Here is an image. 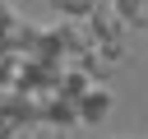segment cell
Segmentation results:
<instances>
[{"label": "cell", "mask_w": 148, "mask_h": 139, "mask_svg": "<svg viewBox=\"0 0 148 139\" xmlns=\"http://www.w3.org/2000/svg\"><path fill=\"white\" fill-rule=\"evenodd\" d=\"M83 23H88V32L97 42H120V28H125V19L116 14V5H92V14Z\"/></svg>", "instance_id": "obj_1"}, {"label": "cell", "mask_w": 148, "mask_h": 139, "mask_svg": "<svg viewBox=\"0 0 148 139\" xmlns=\"http://www.w3.org/2000/svg\"><path fill=\"white\" fill-rule=\"evenodd\" d=\"M111 111V88H102V83H92L83 97H79V120L83 125H97L102 116Z\"/></svg>", "instance_id": "obj_2"}, {"label": "cell", "mask_w": 148, "mask_h": 139, "mask_svg": "<svg viewBox=\"0 0 148 139\" xmlns=\"http://www.w3.org/2000/svg\"><path fill=\"white\" fill-rule=\"evenodd\" d=\"M88 88H92V74H88L83 65H79V70H65V74H60V93H65V97H74V102H79V97H83Z\"/></svg>", "instance_id": "obj_3"}, {"label": "cell", "mask_w": 148, "mask_h": 139, "mask_svg": "<svg viewBox=\"0 0 148 139\" xmlns=\"http://www.w3.org/2000/svg\"><path fill=\"white\" fill-rule=\"evenodd\" d=\"M116 14L125 19V28H143L148 23V0H111Z\"/></svg>", "instance_id": "obj_4"}, {"label": "cell", "mask_w": 148, "mask_h": 139, "mask_svg": "<svg viewBox=\"0 0 148 139\" xmlns=\"http://www.w3.org/2000/svg\"><path fill=\"white\" fill-rule=\"evenodd\" d=\"M56 9H60L65 19H88V14H92V0H56Z\"/></svg>", "instance_id": "obj_5"}, {"label": "cell", "mask_w": 148, "mask_h": 139, "mask_svg": "<svg viewBox=\"0 0 148 139\" xmlns=\"http://www.w3.org/2000/svg\"><path fill=\"white\" fill-rule=\"evenodd\" d=\"M32 139H65V125H56V120H42V125L32 130Z\"/></svg>", "instance_id": "obj_6"}, {"label": "cell", "mask_w": 148, "mask_h": 139, "mask_svg": "<svg viewBox=\"0 0 148 139\" xmlns=\"http://www.w3.org/2000/svg\"><path fill=\"white\" fill-rule=\"evenodd\" d=\"M14 130H18V120H14V116H9V111H0V139H9V134H14Z\"/></svg>", "instance_id": "obj_7"}, {"label": "cell", "mask_w": 148, "mask_h": 139, "mask_svg": "<svg viewBox=\"0 0 148 139\" xmlns=\"http://www.w3.org/2000/svg\"><path fill=\"white\" fill-rule=\"evenodd\" d=\"M106 139H130V134H106Z\"/></svg>", "instance_id": "obj_8"}]
</instances>
